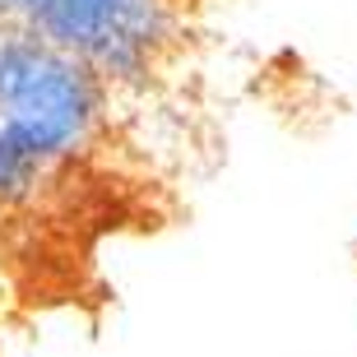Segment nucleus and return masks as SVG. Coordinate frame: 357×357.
<instances>
[{
    "label": "nucleus",
    "mask_w": 357,
    "mask_h": 357,
    "mask_svg": "<svg viewBox=\"0 0 357 357\" xmlns=\"http://www.w3.org/2000/svg\"><path fill=\"white\" fill-rule=\"evenodd\" d=\"M102 116V75L33 28L0 33V135L38 172L75 158Z\"/></svg>",
    "instance_id": "f257e3e1"
},
{
    "label": "nucleus",
    "mask_w": 357,
    "mask_h": 357,
    "mask_svg": "<svg viewBox=\"0 0 357 357\" xmlns=\"http://www.w3.org/2000/svg\"><path fill=\"white\" fill-rule=\"evenodd\" d=\"M14 19L79 56L102 79L139 75L167 38L162 0H19Z\"/></svg>",
    "instance_id": "f03ea898"
},
{
    "label": "nucleus",
    "mask_w": 357,
    "mask_h": 357,
    "mask_svg": "<svg viewBox=\"0 0 357 357\" xmlns=\"http://www.w3.org/2000/svg\"><path fill=\"white\" fill-rule=\"evenodd\" d=\"M38 167L28 158H19L10 144H5V135H0V199H24L33 185H38Z\"/></svg>",
    "instance_id": "7ed1b4c3"
},
{
    "label": "nucleus",
    "mask_w": 357,
    "mask_h": 357,
    "mask_svg": "<svg viewBox=\"0 0 357 357\" xmlns=\"http://www.w3.org/2000/svg\"><path fill=\"white\" fill-rule=\"evenodd\" d=\"M14 10H19V0H0V19H14Z\"/></svg>",
    "instance_id": "20e7f679"
}]
</instances>
